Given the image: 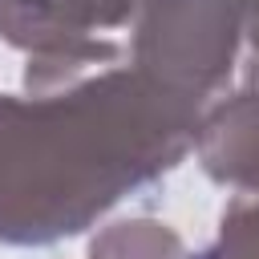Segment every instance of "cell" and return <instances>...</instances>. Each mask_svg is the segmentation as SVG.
I'll use <instances>...</instances> for the list:
<instances>
[{"instance_id":"2","label":"cell","mask_w":259,"mask_h":259,"mask_svg":"<svg viewBox=\"0 0 259 259\" xmlns=\"http://www.w3.org/2000/svg\"><path fill=\"white\" fill-rule=\"evenodd\" d=\"M239 40L235 0H142L130 69L162 97L202 113L227 85Z\"/></svg>"},{"instance_id":"7","label":"cell","mask_w":259,"mask_h":259,"mask_svg":"<svg viewBox=\"0 0 259 259\" xmlns=\"http://www.w3.org/2000/svg\"><path fill=\"white\" fill-rule=\"evenodd\" d=\"M239 12V32L251 45V65H259V0H235Z\"/></svg>"},{"instance_id":"5","label":"cell","mask_w":259,"mask_h":259,"mask_svg":"<svg viewBox=\"0 0 259 259\" xmlns=\"http://www.w3.org/2000/svg\"><path fill=\"white\" fill-rule=\"evenodd\" d=\"M206 259H259V194H243L227 206Z\"/></svg>"},{"instance_id":"1","label":"cell","mask_w":259,"mask_h":259,"mask_svg":"<svg viewBox=\"0 0 259 259\" xmlns=\"http://www.w3.org/2000/svg\"><path fill=\"white\" fill-rule=\"evenodd\" d=\"M194 125V109L130 65L45 93H0V243L45 247L81 235L130 190L174 170Z\"/></svg>"},{"instance_id":"3","label":"cell","mask_w":259,"mask_h":259,"mask_svg":"<svg viewBox=\"0 0 259 259\" xmlns=\"http://www.w3.org/2000/svg\"><path fill=\"white\" fill-rule=\"evenodd\" d=\"M194 150L214 182L259 194V65L247 69V85L239 93L198 113Z\"/></svg>"},{"instance_id":"4","label":"cell","mask_w":259,"mask_h":259,"mask_svg":"<svg viewBox=\"0 0 259 259\" xmlns=\"http://www.w3.org/2000/svg\"><path fill=\"white\" fill-rule=\"evenodd\" d=\"M89 259H190V255H186L182 239H178L166 223L125 219V223L105 227V231L93 239Z\"/></svg>"},{"instance_id":"6","label":"cell","mask_w":259,"mask_h":259,"mask_svg":"<svg viewBox=\"0 0 259 259\" xmlns=\"http://www.w3.org/2000/svg\"><path fill=\"white\" fill-rule=\"evenodd\" d=\"M81 4H85V16H89V28L97 36L117 28V24H125L142 8V0H81Z\"/></svg>"}]
</instances>
